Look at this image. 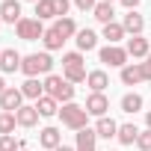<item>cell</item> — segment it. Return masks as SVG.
Listing matches in <instances>:
<instances>
[{
    "mask_svg": "<svg viewBox=\"0 0 151 151\" xmlns=\"http://www.w3.org/2000/svg\"><path fill=\"white\" fill-rule=\"evenodd\" d=\"M139 3H142V0H122V6H127V12H130V9H136Z\"/></svg>",
    "mask_w": 151,
    "mask_h": 151,
    "instance_id": "obj_35",
    "label": "cell"
},
{
    "mask_svg": "<svg viewBox=\"0 0 151 151\" xmlns=\"http://www.w3.org/2000/svg\"><path fill=\"white\" fill-rule=\"evenodd\" d=\"M74 136H77V151H95V142H98L95 127H83V130L74 133Z\"/></svg>",
    "mask_w": 151,
    "mask_h": 151,
    "instance_id": "obj_17",
    "label": "cell"
},
{
    "mask_svg": "<svg viewBox=\"0 0 151 151\" xmlns=\"http://www.w3.org/2000/svg\"><path fill=\"white\" fill-rule=\"evenodd\" d=\"M127 33H124V27L122 24H116V21H110V24H104V39L110 42V45H119L122 39H124Z\"/></svg>",
    "mask_w": 151,
    "mask_h": 151,
    "instance_id": "obj_26",
    "label": "cell"
},
{
    "mask_svg": "<svg viewBox=\"0 0 151 151\" xmlns=\"http://www.w3.org/2000/svg\"><path fill=\"white\" fill-rule=\"evenodd\" d=\"M56 151H77V148H71V145H59Z\"/></svg>",
    "mask_w": 151,
    "mask_h": 151,
    "instance_id": "obj_36",
    "label": "cell"
},
{
    "mask_svg": "<svg viewBox=\"0 0 151 151\" xmlns=\"http://www.w3.org/2000/svg\"><path fill=\"white\" fill-rule=\"evenodd\" d=\"M36 110H39V116L42 119H50V116H59V104L50 98V95H42L39 101H36Z\"/></svg>",
    "mask_w": 151,
    "mask_h": 151,
    "instance_id": "obj_20",
    "label": "cell"
},
{
    "mask_svg": "<svg viewBox=\"0 0 151 151\" xmlns=\"http://www.w3.org/2000/svg\"><path fill=\"white\" fill-rule=\"evenodd\" d=\"M139 110H142V95H136V92H127V95L122 98V113L133 116V113H139Z\"/></svg>",
    "mask_w": 151,
    "mask_h": 151,
    "instance_id": "obj_27",
    "label": "cell"
},
{
    "mask_svg": "<svg viewBox=\"0 0 151 151\" xmlns=\"http://www.w3.org/2000/svg\"><path fill=\"white\" fill-rule=\"evenodd\" d=\"M59 119H62V127H68V130H83V127H89V124H86V122H89L86 107L74 104V101L59 107Z\"/></svg>",
    "mask_w": 151,
    "mask_h": 151,
    "instance_id": "obj_3",
    "label": "cell"
},
{
    "mask_svg": "<svg viewBox=\"0 0 151 151\" xmlns=\"http://www.w3.org/2000/svg\"><path fill=\"white\" fill-rule=\"evenodd\" d=\"M98 56H101V62L110 65V68H124V65H127V50L119 47V45H107V47H101Z\"/></svg>",
    "mask_w": 151,
    "mask_h": 151,
    "instance_id": "obj_6",
    "label": "cell"
},
{
    "mask_svg": "<svg viewBox=\"0 0 151 151\" xmlns=\"http://www.w3.org/2000/svg\"><path fill=\"white\" fill-rule=\"evenodd\" d=\"M21 53L15 50V47H6V50H0V71H6V74H12V71H21Z\"/></svg>",
    "mask_w": 151,
    "mask_h": 151,
    "instance_id": "obj_11",
    "label": "cell"
},
{
    "mask_svg": "<svg viewBox=\"0 0 151 151\" xmlns=\"http://www.w3.org/2000/svg\"><path fill=\"white\" fill-rule=\"evenodd\" d=\"M15 124H18L15 113H0V136H12Z\"/></svg>",
    "mask_w": 151,
    "mask_h": 151,
    "instance_id": "obj_29",
    "label": "cell"
},
{
    "mask_svg": "<svg viewBox=\"0 0 151 151\" xmlns=\"http://www.w3.org/2000/svg\"><path fill=\"white\" fill-rule=\"evenodd\" d=\"M21 151H27V148H21Z\"/></svg>",
    "mask_w": 151,
    "mask_h": 151,
    "instance_id": "obj_42",
    "label": "cell"
},
{
    "mask_svg": "<svg viewBox=\"0 0 151 151\" xmlns=\"http://www.w3.org/2000/svg\"><path fill=\"white\" fill-rule=\"evenodd\" d=\"M45 95H50L56 104H71L74 98V83H68L59 74H47L45 77Z\"/></svg>",
    "mask_w": 151,
    "mask_h": 151,
    "instance_id": "obj_2",
    "label": "cell"
},
{
    "mask_svg": "<svg viewBox=\"0 0 151 151\" xmlns=\"http://www.w3.org/2000/svg\"><path fill=\"white\" fill-rule=\"evenodd\" d=\"M74 42H77V50L80 53H89V50H95L98 47V36H95V30H77V36H74Z\"/></svg>",
    "mask_w": 151,
    "mask_h": 151,
    "instance_id": "obj_15",
    "label": "cell"
},
{
    "mask_svg": "<svg viewBox=\"0 0 151 151\" xmlns=\"http://www.w3.org/2000/svg\"><path fill=\"white\" fill-rule=\"evenodd\" d=\"M145 124H148V127H151V110H148V113H145Z\"/></svg>",
    "mask_w": 151,
    "mask_h": 151,
    "instance_id": "obj_38",
    "label": "cell"
},
{
    "mask_svg": "<svg viewBox=\"0 0 151 151\" xmlns=\"http://www.w3.org/2000/svg\"><path fill=\"white\" fill-rule=\"evenodd\" d=\"M62 77L68 80V83H86V77H89V71H86V62H83V53L80 50H71V53H65L62 56Z\"/></svg>",
    "mask_w": 151,
    "mask_h": 151,
    "instance_id": "obj_1",
    "label": "cell"
},
{
    "mask_svg": "<svg viewBox=\"0 0 151 151\" xmlns=\"http://www.w3.org/2000/svg\"><path fill=\"white\" fill-rule=\"evenodd\" d=\"M36 18H39V21L56 18V9H53V0H39V3H36Z\"/></svg>",
    "mask_w": 151,
    "mask_h": 151,
    "instance_id": "obj_28",
    "label": "cell"
},
{
    "mask_svg": "<svg viewBox=\"0 0 151 151\" xmlns=\"http://www.w3.org/2000/svg\"><path fill=\"white\" fill-rule=\"evenodd\" d=\"M95 133H98V136H104V139H113V136L119 133V122H116V119H110V116H104V119H98V122H95Z\"/></svg>",
    "mask_w": 151,
    "mask_h": 151,
    "instance_id": "obj_18",
    "label": "cell"
},
{
    "mask_svg": "<svg viewBox=\"0 0 151 151\" xmlns=\"http://www.w3.org/2000/svg\"><path fill=\"white\" fill-rule=\"evenodd\" d=\"M124 50H127V56H133V59H145V56L151 53V45H148L145 36H130Z\"/></svg>",
    "mask_w": 151,
    "mask_h": 151,
    "instance_id": "obj_10",
    "label": "cell"
},
{
    "mask_svg": "<svg viewBox=\"0 0 151 151\" xmlns=\"http://www.w3.org/2000/svg\"><path fill=\"white\" fill-rule=\"evenodd\" d=\"M92 15H95V21L110 24V21L116 18V9H113V3H104V0H98V6L92 9Z\"/></svg>",
    "mask_w": 151,
    "mask_h": 151,
    "instance_id": "obj_25",
    "label": "cell"
},
{
    "mask_svg": "<svg viewBox=\"0 0 151 151\" xmlns=\"http://www.w3.org/2000/svg\"><path fill=\"white\" fill-rule=\"evenodd\" d=\"M39 145L47 148V151H56V148L62 145V133H59V127H42V130H39Z\"/></svg>",
    "mask_w": 151,
    "mask_h": 151,
    "instance_id": "obj_12",
    "label": "cell"
},
{
    "mask_svg": "<svg viewBox=\"0 0 151 151\" xmlns=\"http://www.w3.org/2000/svg\"><path fill=\"white\" fill-rule=\"evenodd\" d=\"M53 9H56V18H68L71 0H53Z\"/></svg>",
    "mask_w": 151,
    "mask_h": 151,
    "instance_id": "obj_32",
    "label": "cell"
},
{
    "mask_svg": "<svg viewBox=\"0 0 151 151\" xmlns=\"http://www.w3.org/2000/svg\"><path fill=\"white\" fill-rule=\"evenodd\" d=\"M86 86H89L92 92H104V89L110 86V77H107V71H101V68L89 71V77H86Z\"/></svg>",
    "mask_w": 151,
    "mask_h": 151,
    "instance_id": "obj_19",
    "label": "cell"
},
{
    "mask_svg": "<svg viewBox=\"0 0 151 151\" xmlns=\"http://www.w3.org/2000/svg\"><path fill=\"white\" fill-rule=\"evenodd\" d=\"M21 107H24V92L21 89L9 86L3 95H0V110H3V113H18Z\"/></svg>",
    "mask_w": 151,
    "mask_h": 151,
    "instance_id": "obj_8",
    "label": "cell"
},
{
    "mask_svg": "<svg viewBox=\"0 0 151 151\" xmlns=\"http://www.w3.org/2000/svg\"><path fill=\"white\" fill-rule=\"evenodd\" d=\"M86 113L89 116H95V119H104L107 116V110H110V98L104 95V92H92L89 98H86Z\"/></svg>",
    "mask_w": 151,
    "mask_h": 151,
    "instance_id": "obj_7",
    "label": "cell"
},
{
    "mask_svg": "<svg viewBox=\"0 0 151 151\" xmlns=\"http://www.w3.org/2000/svg\"><path fill=\"white\" fill-rule=\"evenodd\" d=\"M142 68H145V80L151 83V53L145 56V62H142Z\"/></svg>",
    "mask_w": 151,
    "mask_h": 151,
    "instance_id": "obj_34",
    "label": "cell"
},
{
    "mask_svg": "<svg viewBox=\"0 0 151 151\" xmlns=\"http://www.w3.org/2000/svg\"><path fill=\"white\" fill-rule=\"evenodd\" d=\"M6 89H9V86H6V83H3V77H0V95H3V92H6Z\"/></svg>",
    "mask_w": 151,
    "mask_h": 151,
    "instance_id": "obj_37",
    "label": "cell"
},
{
    "mask_svg": "<svg viewBox=\"0 0 151 151\" xmlns=\"http://www.w3.org/2000/svg\"><path fill=\"white\" fill-rule=\"evenodd\" d=\"M21 92H24V98L39 101V98L45 95V83H39V77H27V83L21 86Z\"/></svg>",
    "mask_w": 151,
    "mask_h": 151,
    "instance_id": "obj_21",
    "label": "cell"
},
{
    "mask_svg": "<svg viewBox=\"0 0 151 151\" xmlns=\"http://www.w3.org/2000/svg\"><path fill=\"white\" fill-rule=\"evenodd\" d=\"M53 30H56L65 42H68L71 36H77V24H74V18H56V21H53Z\"/></svg>",
    "mask_w": 151,
    "mask_h": 151,
    "instance_id": "obj_23",
    "label": "cell"
},
{
    "mask_svg": "<svg viewBox=\"0 0 151 151\" xmlns=\"http://www.w3.org/2000/svg\"><path fill=\"white\" fill-rule=\"evenodd\" d=\"M30 3H39V0H30Z\"/></svg>",
    "mask_w": 151,
    "mask_h": 151,
    "instance_id": "obj_41",
    "label": "cell"
},
{
    "mask_svg": "<svg viewBox=\"0 0 151 151\" xmlns=\"http://www.w3.org/2000/svg\"><path fill=\"white\" fill-rule=\"evenodd\" d=\"M42 45H45V50L50 53V50H59V47L65 45V39H62L53 27H47V30H45V36H42Z\"/></svg>",
    "mask_w": 151,
    "mask_h": 151,
    "instance_id": "obj_24",
    "label": "cell"
},
{
    "mask_svg": "<svg viewBox=\"0 0 151 151\" xmlns=\"http://www.w3.org/2000/svg\"><path fill=\"white\" fill-rule=\"evenodd\" d=\"M24 142H18L15 136H0V151H21Z\"/></svg>",
    "mask_w": 151,
    "mask_h": 151,
    "instance_id": "obj_30",
    "label": "cell"
},
{
    "mask_svg": "<svg viewBox=\"0 0 151 151\" xmlns=\"http://www.w3.org/2000/svg\"><path fill=\"white\" fill-rule=\"evenodd\" d=\"M0 27H3V18H0Z\"/></svg>",
    "mask_w": 151,
    "mask_h": 151,
    "instance_id": "obj_40",
    "label": "cell"
},
{
    "mask_svg": "<svg viewBox=\"0 0 151 151\" xmlns=\"http://www.w3.org/2000/svg\"><path fill=\"white\" fill-rule=\"evenodd\" d=\"M15 119H18V124H21V127H36L42 116H39L36 104H33V107H30V104H24V107H21V110L15 113Z\"/></svg>",
    "mask_w": 151,
    "mask_h": 151,
    "instance_id": "obj_16",
    "label": "cell"
},
{
    "mask_svg": "<svg viewBox=\"0 0 151 151\" xmlns=\"http://www.w3.org/2000/svg\"><path fill=\"white\" fill-rule=\"evenodd\" d=\"M104 3H113V0H104Z\"/></svg>",
    "mask_w": 151,
    "mask_h": 151,
    "instance_id": "obj_39",
    "label": "cell"
},
{
    "mask_svg": "<svg viewBox=\"0 0 151 151\" xmlns=\"http://www.w3.org/2000/svg\"><path fill=\"white\" fill-rule=\"evenodd\" d=\"M136 136H139V127L136 124H119V133H116V139L122 142V145H136Z\"/></svg>",
    "mask_w": 151,
    "mask_h": 151,
    "instance_id": "obj_22",
    "label": "cell"
},
{
    "mask_svg": "<svg viewBox=\"0 0 151 151\" xmlns=\"http://www.w3.org/2000/svg\"><path fill=\"white\" fill-rule=\"evenodd\" d=\"M122 83H124V86L148 83V80H145V68H142V62H127V65L122 68Z\"/></svg>",
    "mask_w": 151,
    "mask_h": 151,
    "instance_id": "obj_9",
    "label": "cell"
},
{
    "mask_svg": "<svg viewBox=\"0 0 151 151\" xmlns=\"http://www.w3.org/2000/svg\"><path fill=\"white\" fill-rule=\"evenodd\" d=\"M74 6H77L80 12H92L98 6V0H74Z\"/></svg>",
    "mask_w": 151,
    "mask_h": 151,
    "instance_id": "obj_33",
    "label": "cell"
},
{
    "mask_svg": "<svg viewBox=\"0 0 151 151\" xmlns=\"http://www.w3.org/2000/svg\"><path fill=\"white\" fill-rule=\"evenodd\" d=\"M50 68H53V59H50V53H47V50H45V53H30V56H24V59H21V71L27 74V77L50 74Z\"/></svg>",
    "mask_w": 151,
    "mask_h": 151,
    "instance_id": "obj_4",
    "label": "cell"
},
{
    "mask_svg": "<svg viewBox=\"0 0 151 151\" xmlns=\"http://www.w3.org/2000/svg\"><path fill=\"white\" fill-rule=\"evenodd\" d=\"M15 33H18V39H24V42H39V39L45 36V24H42L39 18H21V21L15 24Z\"/></svg>",
    "mask_w": 151,
    "mask_h": 151,
    "instance_id": "obj_5",
    "label": "cell"
},
{
    "mask_svg": "<svg viewBox=\"0 0 151 151\" xmlns=\"http://www.w3.org/2000/svg\"><path fill=\"white\" fill-rule=\"evenodd\" d=\"M122 27H124V33H130V36H142V30H145V18H142L136 9H130V12L122 18Z\"/></svg>",
    "mask_w": 151,
    "mask_h": 151,
    "instance_id": "obj_13",
    "label": "cell"
},
{
    "mask_svg": "<svg viewBox=\"0 0 151 151\" xmlns=\"http://www.w3.org/2000/svg\"><path fill=\"white\" fill-rule=\"evenodd\" d=\"M0 18H3V24H18L24 15H21V3L18 0H3L0 3Z\"/></svg>",
    "mask_w": 151,
    "mask_h": 151,
    "instance_id": "obj_14",
    "label": "cell"
},
{
    "mask_svg": "<svg viewBox=\"0 0 151 151\" xmlns=\"http://www.w3.org/2000/svg\"><path fill=\"white\" fill-rule=\"evenodd\" d=\"M136 148H139V151H151V127H148V130H139Z\"/></svg>",
    "mask_w": 151,
    "mask_h": 151,
    "instance_id": "obj_31",
    "label": "cell"
}]
</instances>
